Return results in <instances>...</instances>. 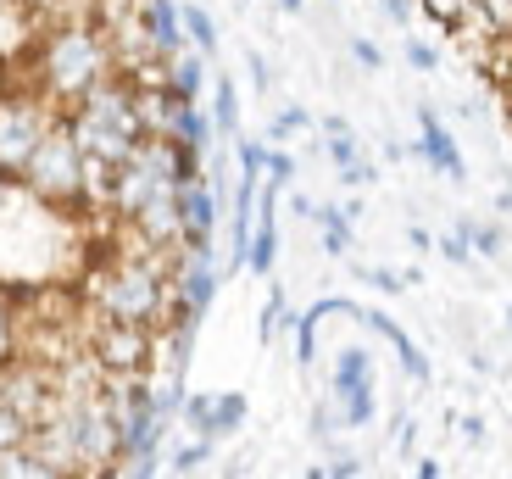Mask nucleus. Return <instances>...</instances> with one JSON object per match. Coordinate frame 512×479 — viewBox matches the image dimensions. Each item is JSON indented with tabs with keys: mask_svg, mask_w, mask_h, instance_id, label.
<instances>
[{
	"mask_svg": "<svg viewBox=\"0 0 512 479\" xmlns=\"http://www.w3.org/2000/svg\"><path fill=\"white\" fill-rule=\"evenodd\" d=\"M323 145H329V156H334V168H340V173H346V168H357V162H362L357 134H351V123H346V117H323Z\"/></svg>",
	"mask_w": 512,
	"mask_h": 479,
	"instance_id": "14",
	"label": "nucleus"
},
{
	"mask_svg": "<svg viewBox=\"0 0 512 479\" xmlns=\"http://www.w3.org/2000/svg\"><path fill=\"white\" fill-rule=\"evenodd\" d=\"M307 479H329V474H323V463H318V468H307Z\"/></svg>",
	"mask_w": 512,
	"mask_h": 479,
	"instance_id": "39",
	"label": "nucleus"
},
{
	"mask_svg": "<svg viewBox=\"0 0 512 479\" xmlns=\"http://www.w3.org/2000/svg\"><path fill=\"white\" fill-rule=\"evenodd\" d=\"M0 479H62V474H56V468H45V463H39V457L23 446V452L0 457Z\"/></svg>",
	"mask_w": 512,
	"mask_h": 479,
	"instance_id": "18",
	"label": "nucleus"
},
{
	"mask_svg": "<svg viewBox=\"0 0 512 479\" xmlns=\"http://www.w3.org/2000/svg\"><path fill=\"white\" fill-rule=\"evenodd\" d=\"M379 390H373V357L362 346H346L340 351V363H334V396L329 402L340 407V424L346 429H368L379 402H373Z\"/></svg>",
	"mask_w": 512,
	"mask_h": 479,
	"instance_id": "6",
	"label": "nucleus"
},
{
	"mask_svg": "<svg viewBox=\"0 0 512 479\" xmlns=\"http://www.w3.org/2000/svg\"><path fill=\"white\" fill-rule=\"evenodd\" d=\"M290 312H295V307H284V290L273 285V290H268V307H262V324H256V335H262V346H268V340L279 335V324H290Z\"/></svg>",
	"mask_w": 512,
	"mask_h": 479,
	"instance_id": "21",
	"label": "nucleus"
},
{
	"mask_svg": "<svg viewBox=\"0 0 512 479\" xmlns=\"http://www.w3.org/2000/svg\"><path fill=\"white\" fill-rule=\"evenodd\" d=\"M501 90H507V101H512V78H507V84H501Z\"/></svg>",
	"mask_w": 512,
	"mask_h": 479,
	"instance_id": "40",
	"label": "nucleus"
},
{
	"mask_svg": "<svg viewBox=\"0 0 512 479\" xmlns=\"http://www.w3.org/2000/svg\"><path fill=\"white\" fill-rule=\"evenodd\" d=\"M17 363V307L12 296H0V368Z\"/></svg>",
	"mask_w": 512,
	"mask_h": 479,
	"instance_id": "22",
	"label": "nucleus"
},
{
	"mask_svg": "<svg viewBox=\"0 0 512 479\" xmlns=\"http://www.w3.org/2000/svg\"><path fill=\"white\" fill-rule=\"evenodd\" d=\"M56 117L62 112H56L39 90H28V84L0 90V179L6 184H23L28 156H34L39 140L56 129Z\"/></svg>",
	"mask_w": 512,
	"mask_h": 479,
	"instance_id": "4",
	"label": "nucleus"
},
{
	"mask_svg": "<svg viewBox=\"0 0 512 479\" xmlns=\"http://www.w3.org/2000/svg\"><path fill=\"white\" fill-rule=\"evenodd\" d=\"M218 195H212V184H190V190H179V229H184V257H212V234H218Z\"/></svg>",
	"mask_w": 512,
	"mask_h": 479,
	"instance_id": "7",
	"label": "nucleus"
},
{
	"mask_svg": "<svg viewBox=\"0 0 512 479\" xmlns=\"http://www.w3.org/2000/svg\"><path fill=\"white\" fill-rule=\"evenodd\" d=\"M457 229L468 234V246H474L479 257H501V246H507V240H501V229H496V223H479V218H457Z\"/></svg>",
	"mask_w": 512,
	"mask_h": 479,
	"instance_id": "20",
	"label": "nucleus"
},
{
	"mask_svg": "<svg viewBox=\"0 0 512 479\" xmlns=\"http://www.w3.org/2000/svg\"><path fill=\"white\" fill-rule=\"evenodd\" d=\"M201 90H206V56H173L167 62V95H179V101L201 106Z\"/></svg>",
	"mask_w": 512,
	"mask_h": 479,
	"instance_id": "11",
	"label": "nucleus"
},
{
	"mask_svg": "<svg viewBox=\"0 0 512 479\" xmlns=\"http://www.w3.org/2000/svg\"><path fill=\"white\" fill-rule=\"evenodd\" d=\"M23 190L45 207H62V212H78L84 207V151H78L73 129L56 117V129L39 140V151L28 156L23 168Z\"/></svg>",
	"mask_w": 512,
	"mask_h": 479,
	"instance_id": "3",
	"label": "nucleus"
},
{
	"mask_svg": "<svg viewBox=\"0 0 512 479\" xmlns=\"http://www.w3.org/2000/svg\"><path fill=\"white\" fill-rule=\"evenodd\" d=\"M373 179H379V173H373L368 162H357V168H346V173H340V184H351V190H362V184H373Z\"/></svg>",
	"mask_w": 512,
	"mask_h": 479,
	"instance_id": "34",
	"label": "nucleus"
},
{
	"mask_svg": "<svg viewBox=\"0 0 512 479\" xmlns=\"http://www.w3.org/2000/svg\"><path fill=\"white\" fill-rule=\"evenodd\" d=\"M273 257H279V218H273V190H262V218L251 229V251H245V268L256 279H268L273 273Z\"/></svg>",
	"mask_w": 512,
	"mask_h": 479,
	"instance_id": "10",
	"label": "nucleus"
},
{
	"mask_svg": "<svg viewBox=\"0 0 512 479\" xmlns=\"http://www.w3.org/2000/svg\"><path fill=\"white\" fill-rule=\"evenodd\" d=\"M84 351H90L101 374H151L156 363V329L140 324H112L84 307Z\"/></svg>",
	"mask_w": 512,
	"mask_h": 479,
	"instance_id": "5",
	"label": "nucleus"
},
{
	"mask_svg": "<svg viewBox=\"0 0 512 479\" xmlns=\"http://www.w3.org/2000/svg\"><path fill=\"white\" fill-rule=\"evenodd\" d=\"M457 429H462V441H468V446H485V418H479V413H468Z\"/></svg>",
	"mask_w": 512,
	"mask_h": 479,
	"instance_id": "33",
	"label": "nucleus"
},
{
	"mask_svg": "<svg viewBox=\"0 0 512 479\" xmlns=\"http://www.w3.org/2000/svg\"><path fill=\"white\" fill-rule=\"evenodd\" d=\"M251 78H256L251 90H273V84H268L273 73H268V62H262V56H256V51H251Z\"/></svg>",
	"mask_w": 512,
	"mask_h": 479,
	"instance_id": "35",
	"label": "nucleus"
},
{
	"mask_svg": "<svg viewBox=\"0 0 512 479\" xmlns=\"http://www.w3.org/2000/svg\"><path fill=\"white\" fill-rule=\"evenodd\" d=\"M312 218H318V229H323V251H329V257H346V251H351V218H346V212H340V207H318Z\"/></svg>",
	"mask_w": 512,
	"mask_h": 479,
	"instance_id": "15",
	"label": "nucleus"
},
{
	"mask_svg": "<svg viewBox=\"0 0 512 479\" xmlns=\"http://www.w3.org/2000/svg\"><path fill=\"white\" fill-rule=\"evenodd\" d=\"M351 318H357L362 329H373L379 340H390V346H396V363H401V374H407L412 385H429V357H423L418 340H412L407 329L396 324V318H384V312H368V307H351Z\"/></svg>",
	"mask_w": 512,
	"mask_h": 479,
	"instance_id": "9",
	"label": "nucleus"
},
{
	"mask_svg": "<svg viewBox=\"0 0 512 479\" xmlns=\"http://www.w3.org/2000/svg\"><path fill=\"white\" fill-rule=\"evenodd\" d=\"M407 240H412V251H429V246H435V240H429V229H418V223L407 229Z\"/></svg>",
	"mask_w": 512,
	"mask_h": 479,
	"instance_id": "36",
	"label": "nucleus"
},
{
	"mask_svg": "<svg viewBox=\"0 0 512 479\" xmlns=\"http://www.w3.org/2000/svg\"><path fill=\"white\" fill-rule=\"evenodd\" d=\"M412 6H418V12H429L440 28H451V34H457V28L468 23V12H474V0H412Z\"/></svg>",
	"mask_w": 512,
	"mask_h": 479,
	"instance_id": "17",
	"label": "nucleus"
},
{
	"mask_svg": "<svg viewBox=\"0 0 512 479\" xmlns=\"http://www.w3.org/2000/svg\"><path fill=\"white\" fill-rule=\"evenodd\" d=\"M28 446V424L12 413V407L0 402V457H12V452H23Z\"/></svg>",
	"mask_w": 512,
	"mask_h": 479,
	"instance_id": "23",
	"label": "nucleus"
},
{
	"mask_svg": "<svg viewBox=\"0 0 512 479\" xmlns=\"http://www.w3.org/2000/svg\"><path fill=\"white\" fill-rule=\"evenodd\" d=\"M440 257H446V262H457V268H468V262H474V246H468V234H462V229H451L446 240H440Z\"/></svg>",
	"mask_w": 512,
	"mask_h": 479,
	"instance_id": "28",
	"label": "nucleus"
},
{
	"mask_svg": "<svg viewBox=\"0 0 512 479\" xmlns=\"http://www.w3.org/2000/svg\"><path fill=\"white\" fill-rule=\"evenodd\" d=\"M357 273H362V279H368V285H379L384 296H396V290L407 285V279H401V273H390V268H362V262H357Z\"/></svg>",
	"mask_w": 512,
	"mask_h": 479,
	"instance_id": "31",
	"label": "nucleus"
},
{
	"mask_svg": "<svg viewBox=\"0 0 512 479\" xmlns=\"http://www.w3.org/2000/svg\"><path fill=\"white\" fill-rule=\"evenodd\" d=\"M346 51H351V62L368 67V73H379V67H384V51L373 45V39H362V34H351V39H346Z\"/></svg>",
	"mask_w": 512,
	"mask_h": 479,
	"instance_id": "26",
	"label": "nucleus"
},
{
	"mask_svg": "<svg viewBox=\"0 0 512 479\" xmlns=\"http://www.w3.org/2000/svg\"><path fill=\"white\" fill-rule=\"evenodd\" d=\"M323 474H329V479H357V474H362V457H351V452H334L329 463H323Z\"/></svg>",
	"mask_w": 512,
	"mask_h": 479,
	"instance_id": "30",
	"label": "nucleus"
},
{
	"mask_svg": "<svg viewBox=\"0 0 512 479\" xmlns=\"http://www.w3.org/2000/svg\"><path fill=\"white\" fill-rule=\"evenodd\" d=\"M245 424V396H218V407H212V441H229L234 429Z\"/></svg>",
	"mask_w": 512,
	"mask_h": 479,
	"instance_id": "16",
	"label": "nucleus"
},
{
	"mask_svg": "<svg viewBox=\"0 0 512 479\" xmlns=\"http://www.w3.org/2000/svg\"><path fill=\"white\" fill-rule=\"evenodd\" d=\"M117 78V62H112V39L101 34L95 23H56L39 34L34 45V84L56 112H73L95 84Z\"/></svg>",
	"mask_w": 512,
	"mask_h": 479,
	"instance_id": "1",
	"label": "nucleus"
},
{
	"mask_svg": "<svg viewBox=\"0 0 512 479\" xmlns=\"http://www.w3.org/2000/svg\"><path fill=\"white\" fill-rule=\"evenodd\" d=\"M418 156L429 162L435 173H446V179H468V162H462V151H457V140H451V129L440 123V112L435 106H418Z\"/></svg>",
	"mask_w": 512,
	"mask_h": 479,
	"instance_id": "8",
	"label": "nucleus"
},
{
	"mask_svg": "<svg viewBox=\"0 0 512 479\" xmlns=\"http://www.w3.org/2000/svg\"><path fill=\"white\" fill-rule=\"evenodd\" d=\"M212 446H218V441H190L184 452H173V468H179V474H195V468L212 457Z\"/></svg>",
	"mask_w": 512,
	"mask_h": 479,
	"instance_id": "27",
	"label": "nucleus"
},
{
	"mask_svg": "<svg viewBox=\"0 0 512 479\" xmlns=\"http://www.w3.org/2000/svg\"><path fill=\"white\" fill-rule=\"evenodd\" d=\"M301 129H312V112H307V106H279V112H273V123H268V140L284 145V140H295Z\"/></svg>",
	"mask_w": 512,
	"mask_h": 479,
	"instance_id": "19",
	"label": "nucleus"
},
{
	"mask_svg": "<svg viewBox=\"0 0 512 479\" xmlns=\"http://www.w3.org/2000/svg\"><path fill=\"white\" fill-rule=\"evenodd\" d=\"M262 179H268V190H284V184L295 179V156L279 151V145H268V168H262Z\"/></svg>",
	"mask_w": 512,
	"mask_h": 479,
	"instance_id": "25",
	"label": "nucleus"
},
{
	"mask_svg": "<svg viewBox=\"0 0 512 479\" xmlns=\"http://www.w3.org/2000/svg\"><path fill=\"white\" fill-rule=\"evenodd\" d=\"M418 479H440V463H435V457H423V463H418Z\"/></svg>",
	"mask_w": 512,
	"mask_h": 479,
	"instance_id": "38",
	"label": "nucleus"
},
{
	"mask_svg": "<svg viewBox=\"0 0 512 479\" xmlns=\"http://www.w3.org/2000/svg\"><path fill=\"white\" fill-rule=\"evenodd\" d=\"M234 162H240L245 179H262V168H268V145H262V140H245V134H240V140H234Z\"/></svg>",
	"mask_w": 512,
	"mask_h": 479,
	"instance_id": "24",
	"label": "nucleus"
},
{
	"mask_svg": "<svg viewBox=\"0 0 512 479\" xmlns=\"http://www.w3.org/2000/svg\"><path fill=\"white\" fill-rule=\"evenodd\" d=\"M407 67H412V73H435V67H440L435 45H423V39H407Z\"/></svg>",
	"mask_w": 512,
	"mask_h": 479,
	"instance_id": "29",
	"label": "nucleus"
},
{
	"mask_svg": "<svg viewBox=\"0 0 512 479\" xmlns=\"http://www.w3.org/2000/svg\"><path fill=\"white\" fill-rule=\"evenodd\" d=\"M179 23H184V39L195 45V56H218V17L206 12V6H179Z\"/></svg>",
	"mask_w": 512,
	"mask_h": 479,
	"instance_id": "12",
	"label": "nucleus"
},
{
	"mask_svg": "<svg viewBox=\"0 0 512 479\" xmlns=\"http://www.w3.org/2000/svg\"><path fill=\"white\" fill-rule=\"evenodd\" d=\"M290 207H295V218H312V212H318V207H312V201H307V195H301V190L290 195Z\"/></svg>",
	"mask_w": 512,
	"mask_h": 479,
	"instance_id": "37",
	"label": "nucleus"
},
{
	"mask_svg": "<svg viewBox=\"0 0 512 479\" xmlns=\"http://www.w3.org/2000/svg\"><path fill=\"white\" fill-rule=\"evenodd\" d=\"M507 329H512V307H507Z\"/></svg>",
	"mask_w": 512,
	"mask_h": 479,
	"instance_id": "41",
	"label": "nucleus"
},
{
	"mask_svg": "<svg viewBox=\"0 0 512 479\" xmlns=\"http://www.w3.org/2000/svg\"><path fill=\"white\" fill-rule=\"evenodd\" d=\"M212 129H218V140H240V90H234V78L212 84Z\"/></svg>",
	"mask_w": 512,
	"mask_h": 479,
	"instance_id": "13",
	"label": "nucleus"
},
{
	"mask_svg": "<svg viewBox=\"0 0 512 479\" xmlns=\"http://www.w3.org/2000/svg\"><path fill=\"white\" fill-rule=\"evenodd\" d=\"M379 12L390 17V23H412V12H418V6H412V0H379Z\"/></svg>",
	"mask_w": 512,
	"mask_h": 479,
	"instance_id": "32",
	"label": "nucleus"
},
{
	"mask_svg": "<svg viewBox=\"0 0 512 479\" xmlns=\"http://www.w3.org/2000/svg\"><path fill=\"white\" fill-rule=\"evenodd\" d=\"M62 123L73 129L78 151L95 156V162H112V168H123L128 156H134V145L145 140L140 112H134V90H128L123 78L95 84L73 112H62Z\"/></svg>",
	"mask_w": 512,
	"mask_h": 479,
	"instance_id": "2",
	"label": "nucleus"
}]
</instances>
